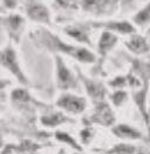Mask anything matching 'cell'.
Here are the masks:
<instances>
[{
	"mask_svg": "<svg viewBox=\"0 0 150 154\" xmlns=\"http://www.w3.org/2000/svg\"><path fill=\"white\" fill-rule=\"evenodd\" d=\"M86 85H87L88 93L93 99H102V97L104 95L103 87H101L100 85H96L94 82H90V81H86Z\"/></svg>",
	"mask_w": 150,
	"mask_h": 154,
	"instance_id": "cell-9",
	"label": "cell"
},
{
	"mask_svg": "<svg viewBox=\"0 0 150 154\" xmlns=\"http://www.w3.org/2000/svg\"><path fill=\"white\" fill-rule=\"evenodd\" d=\"M128 47L135 53H144V52L148 51V44L144 39L142 37H138V35H135L130 39V41L127 44Z\"/></svg>",
	"mask_w": 150,
	"mask_h": 154,
	"instance_id": "cell-7",
	"label": "cell"
},
{
	"mask_svg": "<svg viewBox=\"0 0 150 154\" xmlns=\"http://www.w3.org/2000/svg\"><path fill=\"white\" fill-rule=\"evenodd\" d=\"M109 28L115 29V31H118L121 33H131L134 32V27L128 24V23H117V24H109L107 25Z\"/></svg>",
	"mask_w": 150,
	"mask_h": 154,
	"instance_id": "cell-12",
	"label": "cell"
},
{
	"mask_svg": "<svg viewBox=\"0 0 150 154\" xmlns=\"http://www.w3.org/2000/svg\"><path fill=\"white\" fill-rule=\"evenodd\" d=\"M114 133L117 137L127 138V139H140L141 138V134L137 131L129 127L128 125H118L117 127L114 128Z\"/></svg>",
	"mask_w": 150,
	"mask_h": 154,
	"instance_id": "cell-6",
	"label": "cell"
},
{
	"mask_svg": "<svg viewBox=\"0 0 150 154\" xmlns=\"http://www.w3.org/2000/svg\"><path fill=\"white\" fill-rule=\"evenodd\" d=\"M67 33H68L70 37H73V38H75L76 40H79V41H86V42H89V40H88V37L86 35V33L81 32L80 29H68Z\"/></svg>",
	"mask_w": 150,
	"mask_h": 154,
	"instance_id": "cell-15",
	"label": "cell"
},
{
	"mask_svg": "<svg viewBox=\"0 0 150 154\" xmlns=\"http://www.w3.org/2000/svg\"><path fill=\"white\" fill-rule=\"evenodd\" d=\"M27 13H28V15H29L32 19H34V20L44 21V23H46V21H48V20H50L48 10H47L45 6L40 5V4H38V5H33L32 7H29V8H28V12Z\"/></svg>",
	"mask_w": 150,
	"mask_h": 154,
	"instance_id": "cell-5",
	"label": "cell"
},
{
	"mask_svg": "<svg viewBox=\"0 0 150 154\" xmlns=\"http://www.w3.org/2000/svg\"><path fill=\"white\" fill-rule=\"evenodd\" d=\"M58 106L70 113H80L86 108V100L82 98L67 94V95H62L59 99Z\"/></svg>",
	"mask_w": 150,
	"mask_h": 154,
	"instance_id": "cell-1",
	"label": "cell"
},
{
	"mask_svg": "<svg viewBox=\"0 0 150 154\" xmlns=\"http://www.w3.org/2000/svg\"><path fill=\"white\" fill-rule=\"evenodd\" d=\"M58 78H59V86L61 88H69L70 85L74 84V80L67 67L59 59L58 60Z\"/></svg>",
	"mask_w": 150,
	"mask_h": 154,
	"instance_id": "cell-4",
	"label": "cell"
},
{
	"mask_svg": "<svg viewBox=\"0 0 150 154\" xmlns=\"http://www.w3.org/2000/svg\"><path fill=\"white\" fill-rule=\"evenodd\" d=\"M12 97L14 100H19V101H27L29 98V95L27 94V92L24 90H15L13 91Z\"/></svg>",
	"mask_w": 150,
	"mask_h": 154,
	"instance_id": "cell-16",
	"label": "cell"
},
{
	"mask_svg": "<svg viewBox=\"0 0 150 154\" xmlns=\"http://www.w3.org/2000/svg\"><path fill=\"white\" fill-rule=\"evenodd\" d=\"M116 37L110 34L109 32H104L101 37L100 40V52L101 53H106L107 51H109V48H112V46L116 42Z\"/></svg>",
	"mask_w": 150,
	"mask_h": 154,
	"instance_id": "cell-8",
	"label": "cell"
},
{
	"mask_svg": "<svg viewBox=\"0 0 150 154\" xmlns=\"http://www.w3.org/2000/svg\"><path fill=\"white\" fill-rule=\"evenodd\" d=\"M67 118L62 116V114L58 113V114H52V116H47L42 118V122L46 125V126H55V125H59L60 122L66 121Z\"/></svg>",
	"mask_w": 150,
	"mask_h": 154,
	"instance_id": "cell-10",
	"label": "cell"
},
{
	"mask_svg": "<svg viewBox=\"0 0 150 154\" xmlns=\"http://www.w3.org/2000/svg\"><path fill=\"white\" fill-rule=\"evenodd\" d=\"M93 132L90 131V129H85V131H82L81 132V137H82V140L85 142H88L89 140V138H92L93 137V134H92Z\"/></svg>",
	"mask_w": 150,
	"mask_h": 154,
	"instance_id": "cell-18",
	"label": "cell"
},
{
	"mask_svg": "<svg viewBox=\"0 0 150 154\" xmlns=\"http://www.w3.org/2000/svg\"><path fill=\"white\" fill-rule=\"evenodd\" d=\"M110 152L114 154H133L135 152V147L125 143H120L115 148H112Z\"/></svg>",
	"mask_w": 150,
	"mask_h": 154,
	"instance_id": "cell-13",
	"label": "cell"
},
{
	"mask_svg": "<svg viewBox=\"0 0 150 154\" xmlns=\"http://www.w3.org/2000/svg\"><path fill=\"white\" fill-rule=\"evenodd\" d=\"M135 20H136L137 24H146V23L150 21V5L147 6L143 11L138 13L135 17Z\"/></svg>",
	"mask_w": 150,
	"mask_h": 154,
	"instance_id": "cell-14",
	"label": "cell"
},
{
	"mask_svg": "<svg viewBox=\"0 0 150 154\" xmlns=\"http://www.w3.org/2000/svg\"><path fill=\"white\" fill-rule=\"evenodd\" d=\"M1 63L5 67H7L12 73H14L18 79L22 82V84H26V79L25 77L22 75L21 71H20V67L16 64V60H15V55L11 48L8 50H5L2 52V57H1Z\"/></svg>",
	"mask_w": 150,
	"mask_h": 154,
	"instance_id": "cell-2",
	"label": "cell"
},
{
	"mask_svg": "<svg viewBox=\"0 0 150 154\" xmlns=\"http://www.w3.org/2000/svg\"><path fill=\"white\" fill-rule=\"evenodd\" d=\"M55 137H56V139H58V140L66 142V143H69L72 147L76 148L77 151H81V147L76 143V141H75L74 139H73L69 134H67V133H62V132H58V133L55 134Z\"/></svg>",
	"mask_w": 150,
	"mask_h": 154,
	"instance_id": "cell-11",
	"label": "cell"
},
{
	"mask_svg": "<svg viewBox=\"0 0 150 154\" xmlns=\"http://www.w3.org/2000/svg\"><path fill=\"white\" fill-rule=\"evenodd\" d=\"M125 97H127V94H125L124 92H117L114 95H112V100L116 106H118V105L122 103V101L125 99Z\"/></svg>",
	"mask_w": 150,
	"mask_h": 154,
	"instance_id": "cell-17",
	"label": "cell"
},
{
	"mask_svg": "<svg viewBox=\"0 0 150 154\" xmlns=\"http://www.w3.org/2000/svg\"><path fill=\"white\" fill-rule=\"evenodd\" d=\"M92 120L94 122H98L101 125H104V126H109L114 122V114L110 111L109 106L107 103H100L98 107H96V111L95 113L92 116Z\"/></svg>",
	"mask_w": 150,
	"mask_h": 154,
	"instance_id": "cell-3",
	"label": "cell"
}]
</instances>
